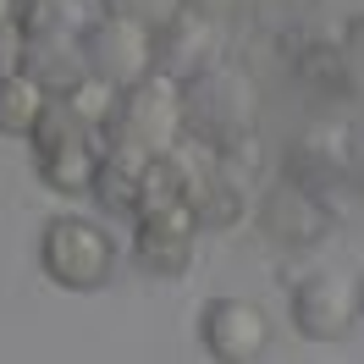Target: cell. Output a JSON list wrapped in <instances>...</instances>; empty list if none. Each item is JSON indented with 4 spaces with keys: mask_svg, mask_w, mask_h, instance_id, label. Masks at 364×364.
Instances as JSON below:
<instances>
[{
    "mask_svg": "<svg viewBox=\"0 0 364 364\" xmlns=\"http://www.w3.org/2000/svg\"><path fill=\"white\" fill-rule=\"evenodd\" d=\"M177 100H182V133L210 144V149H227L243 133H254L259 94H254V77L243 67L210 61L205 72H193L188 83H177Z\"/></svg>",
    "mask_w": 364,
    "mask_h": 364,
    "instance_id": "cell-1",
    "label": "cell"
},
{
    "mask_svg": "<svg viewBox=\"0 0 364 364\" xmlns=\"http://www.w3.org/2000/svg\"><path fill=\"white\" fill-rule=\"evenodd\" d=\"M116 259H122L116 232L105 221L83 215V210L50 215L45 232H39V271L61 293H100V287H111Z\"/></svg>",
    "mask_w": 364,
    "mask_h": 364,
    "instance_id": "cell-2",
    "label": "cell"
},
{
    "mask_svg": "<svg viewBox=\"0 0 364 364\" xmlns=\"http://www.w3.org/2000/svg\"><path fill=\"white\" fill-rule=\"evenodd\" d=\"M28 144H33V166H39V182L55 188V193H89V177H94V160L105 149V138L94 122L72 111L67 100L50 94L39 122L28 127Z\"/></svg>",
    "mask_w": 364,
    "mask_h": 364,
    "instance_id": "cell-3",
    "label": "cell"
},
{
    "mask_svg": "<svg viewBox=\"0 0 364 364\" xmlns=\"http://www.w3.org/2000/svg\"><path fill=\"white\" fill-rule=\"evenodd\" d=\"M100 138L105 144H133V149H149L160 155L166 144L182 138V100L177 83L160 77V72H144L138 83L111 94V111L100 122Z\"/></svg>",
    "mask_w": 364,
    "mask_h": 364,
    "instance_id": "cell-4",
    "label": "cell"
},
{
    "mask_svg": "<svg viewBox=\"0 0 364 364\" xmlns=\"http://www.w3.org/2000/svg\"><path fill=\"white\" fill-rule=\"evenodd\" d=\"M287 320L309 342H342L359 326V287L337 265H304L287 276Z\"/></svg>",
    "mask_w": 364,
    "mask_h": 364,
    "instance_id": "cell-5",
    "label": "cell"
},
{
    "mask_svg": "<svg viewBox=\"0 0 364 364\" xmlns=\"http://www.w3.org/2000/svg\"><path fill=\"white\" fill-rule=\"evenodd\" d=\"M127 221H133V243L127 249H133L138 271H149V276H188L193 271L205 227L193 221L188 199H149Z\"/></svg>",
    "mask_w": 364,
    "mask_h": 364,
    "instance_id": "cell-6",
    "label": "cell"
},
{
    "mask_svg": "<svg viewBox=\"0 0 364 364\" xmlns=\"http://www.w3.org/2000/svg\"><path fill=\"white\" fill-rule=\"evenodd\" d=\"M254 221H259V232L271 237L276 249L309 254L337 232V210H331L326 193H309V188H298V182L276 177L265 193H254Z\"/></svg>",
    "mask_w": 364,
    "mask_h": 364,
    "instance_id": "cell-7",
    "label": "cell"
},
{
    "mask_svg": "<svg viewBox=\"0 0 364 364\" xmlns=\"http://www.w3.org/2000/svg\"><path fill=\"white\" fill-rule=\"evenodd\" d=\"M199 348L221 364L265 359V348H271V315H265V304L237 298V293L205 298L199 304Z\"/></svg>",
    "mask_w": 364,
    "mask_h": 364,
    "instance_id": "cell-8",
    "label": "cell"
},
{
    "mask_svg": "<svg viewBox=\"0 0 364 364\" xmlns=\"http://www.w3.org/2000/svg\"><path fill=\"white\" fill-rule=\"evenodd\" d=\"M83 61H89V77L111 83V89H127L144 72H155L149 67V28L100 11V17L83 23Z\"/></svg>",
    "mask_w": 364,
    "mask_h": 364,
    "instance_id": "cell-9",
    "label": "cell"
},
{
    "mask_svg": "<svg viewBox=\"0 0 364 364\" xmlns=\"http://www.w3.org/2000/svg\"><path fill=\"white\" fill-rule=\"evenodd\" d=\"M210 61H221V28L205 11L182 6L177 17H166L160 28H149V67L171 83H188L193 72H205Z\"/></svg>",
    "mask_w": 364,
    "mask_h": 364,
    "instance_id": "cell-10",
    "label": "cell"
},
{
    "mask_svg": "<svg viewBox=\"0 0 364 364\" xmlns=\"http://www.w3.org/2000/svg\"><path fill=\"white\" fill-rule=\"evenodd\" d=\"M188 210L205 232H237L254 215V177L249 166H237L227 155H210V166L199 171L193 193H188Z\"/></svg>",
    "mask_w": 364,
    "mask_h": 364,
    "instance_id": "cell-11",
    "label": "cell"
},
{
    "mask_svg": "<svg viewBox=\"0 0 364 364\" xmlns=\"http://www.w3.org/2000/svg\"><path fill=\"white\" fill-rule=\"evenodd\" d=\"M342 171H348V127L337 122H309L282 155V177L326 199L342 188Z\"/></svg>",
    "mask_w": 364,
    "mask_h": 364,
    "instance_id": "cell-12",
    "label": "cell"
},
{
    "mask_svg": "<svg viewBox=\"0 0 364 364\" xmlns=\"http://www.w3.org/2000/svg\"><path fill=\"white\" fill-rule=\"evenodd\" d=\"M149 166L155 155L149 149H133V144H105L100 160H94L89 177V199H100L105 215H133L138 205H149Z\"/></svg>",
    "mask_w": 364,
    "mask_h": 364,
    "instance_id": "cell-13",
    "label": "cell"
},
{
    "mask_svg": "<svg viewBox=\"0 0 364 364\" xmlns=\"http://www.w3.org/2000/svg\"><path fill=\"white\" fill-rule=\"evenodd\" d=\"M17 72H28L45 94H72L89 77L83 28H77V33H23V39H17Z\"/></svg>",
    "mask_w": 364,
    "mask_h": 364,
    "instance_id": "cell-14",
    "label": "cell"
},
{
    "mask_svg": "<svg viewBox=\"0 0 364 364\" xmlns=\"http://www.w3.org/2000/svg\"><path fill=\"white\" fill-rule=\"evenodd\" d=\"M293 77L320 105H348V100H359V89H364V72L348 61L342 39H309V45H298Z\"/></svg>",
    "mask_w": 364,
    "mask_h": 364,
    "instance_id": "cell-15",
    "label": "cell"
},
{
    "mask_svg": "<svg viewBox=\"0 0 364 364\" xmlns=\"http://www.w3.org/2000/svg\"><path fill=\"white\" fill-rule=\"evenodd\" d=\"M50 94L17 67H0V138H28Z\"/></svg>",
    "mask_w": 364,
    "mask_h": 364,
    "instance_id": "cell-16",
    "label": "cell"
},
{
    "mask_svg": "<svg viewBox=\"0 0 364 364\" xmlns=\"http://www.w3.org/2000/svg\"><path fill=\"white\" fill-rule=\"evenodd\" d=\"M83 23H89V6L83 0H23L11 33L17 39L23 33H77Z\"/></svg>",
    "mask_w": 364,
    "mask_h": 364,
    "instance_id": "cell-17",
    "label": "cell"
},
{
    "mask_svg": "<svg viewBox=\"0 0 364 364\" xmlns=\"http://www.w3.org/2000/svg\"><path fill=\"white\" fill-rule=\"evenodd\" d=\"M188 0H100V11L105 17H127L138 28H160L166 17H177Z\"/></svg>",
    "mask_w": 364,
    "mask_h": 364,
    "instance_id": "cell-18",
    "label": "cell"
},
{
    "mask_svg": "<svg viewBox=\"0 0 364 364\" xmlns=\"http://www.w3.org/2000/svg\"><path fill=\"white\" fill-rule=\"evenodd\" d=\"M111 83H100V77H83V83H77V89L72 94H55V100H67L72 111L83 116V122H94V127H100V122H105V111H111Z\"/></svg>",
    "mask_w": 364,
    "mask_h": 364,
    "instance_id": "cell-19",
    "label": "cell"
},
{
    "mask_svg": "<svg viewBox=\"0 0 364 364\" xmlns=\"http://www.w3.org/2000/svg\"><path fill=\"white\" fill-rule=\"evenodd\" d=\"M342 188L364 199V133H348V171H342Z\"/></svg>",
    "mask_w": 364,
    "mask_h": 364,
    "instance_id": "cell-20",
    "label": "cell"
},
{
    "mask_svg": "<svg viewBox=\"0 0 364 364\" xmlns=\"http://www.w3.org/2000/svg\"><path fill=\"white\" fill-rule=\"evenodd\" d=\"M342 50H348V61L364 72V11H353V17L342 23Z\"/></svg>",
    "mask_w": 364,
    "mask_h": 364,
    "instance_id": "cell-21",
    "label": "cell"
},
{
    "mask_svg": "<svg viewBox=\"0 0 364 364\" xmlns=\"http://www.w3.org/2000/svg\"><path fill=\"white\" fill-rule=\"evenodd\" d=\"M17 11H23V0H0V33L17 23Z\"/></svg>",
    "mask_w": 364,
    "mask_h": 364,
    "instance_id": "cell-22",
    "label": "cell"
},
{
    "mask_svg": "<svg viewBox=\"0 0 364 364\" xmlns=\"http://www.w3.org/2000/svg\"><path fill=\"white\" fill-rule=\"evenodd\" d=\"M353 287H359V320H364V271L353 276Z\"/></svg>",
    "mask_w": 364,
    "mask_h": 364,
    "instance_id": "cell-23",
    "label": "cell"
}]
</instances>
